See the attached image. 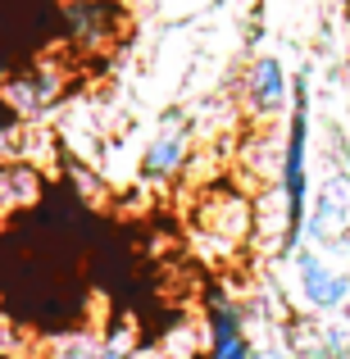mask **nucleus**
<instances>
[{"instance_id":"f257e3e1","label":"nucleus","mask_w":350,"mask_h":359,"mask_svg":"<svg viewBox=\"0 0 350 359\" xmlns=\"http://www.w3.org/2000/svg\"><path fill=\"white\" fill-rule=\"evenodd\" d=\"M282 187V255H296L305 245V214H309V78L300 73L291 82V123L278 159Z\"/></svg>"},{"instance_id":"f03ea898","label":"nucleus","mask_w":350,"mask_h":359,"mask_svg":"<svg viewBox=\"0 0 350 359\" xmlns=\"http://www.w3.org/2000/svg\"><path fill=\"white\" fill-rule=\"evenodd\" d=\"M196 237L205 245H219V255L245 250L255 237V201L236 187H214L196 205Z\"/></svg>"},{"instance_id":"7ed1b4c3","label":"nucleus","mask_w":350,"mask_h":359,"mask_svg":"<svg viewBox=\"0 0 350 359\" xmlns=\"http://www.w3.org/2000/svg\"><path fill=\"white\" fill-rule=\"evenodd\" d=\"M305 237L309 245H323V255L350 250V173L346 168H332L318 182L305 214Z\"/></svg>"},{"instance_id":"20e7f679","label":"nucleus","mask_w":350,"mask_h":359,"mask_svg":"<svg viewBox=\"0 0 350 359\" xmlns=\"http://www.w3.org/2000/svg\"><path fill=\"white\" fill-rule=\"evenodd\" d=\"M64 91H69V73L55 60H36L0 82V105L14 118H41L64 100Z\"/></svg>"},{"instance_id":"39448f33","label":"nucleus","mask_w":350,"mask_h":359,"mask_svg":"<svg viewBox=\"0 0 350 359\" xmlns=\"http://www.w3.org/2000/svg\"><path fill=\"white\" fill-rule=\"evenodd\" d=\"M291 264H296V291L309 314H337V309L350 305V273H342L323 250L300 245L291 255Z\"/></svg>"},{"instance_id":"423d86ee","label":"nucleus","mask_w":350,"mask_h":359,"mask_svg":"<svg viewBox=\"0 0 350 359\" xmlns=\"http://www.w3.org/2000/svg\"><path fill=\"white\" fill-rule=\"evenodd\" d=\"M64 36L73 50H109L123 36V5L119 0H64Z\"/></svg>"},{"instance_id":"0eeeda50","label":"nucleus","mask_w":350,"mask_h":359,"mask_svg":"<svg viewBox=\"0 0 350 359\" xmlns=\"http://www.w3.org/2000/svg\"><path fill=\"white\" fill-rule=\"evenodd\" d=\"M241 109L250 123H273L287 109V69L278 55H255L241 73Z\"/></svg>"},{"instance_id":"6e6552de","label":"nucleus","mask_w":350,"mask_h":359,"mask_svg":"<svg viewBox=\"0 0 350 359\" xmlns=\"http://www.w3.org/2000/svg\"><path fill=\"white\" fill-rule=\"evenodd\" d=\"M187 159H191V123L173 109V114H164L159 132L141 150V177L146 182H173L187 168Z\"/></svg>"},{"instance_id":"1a4fd4ad","label":"nucleus","mask_w":350,"mask_h":359,"mask_svg":"<svg viewBox=\"0 0 350 359\" xmlns=\"http://www.w3.org/2000/svg\"><path fill=\"white\" fill-rule=\"evenodd\" d=\"M205 327H210V346L205 355L210 359H255V346L241 327V314H236L232 300H210V314H205Z\"/></svg>"},{"instance_id":"9d476101","label":"nucleus","mask_w":350,"mask_h":359,"mask_svg":"<svg viewBox=\"0 0 350 359\" xmlns=\"http://www.w3.org/2000/svg\"><path fill=\"white\" fill-rule=\"evenodd\" d=\"M36 196H41L36 168L18 164V159H5V164H0V205H32Z\"/></svg>"},{"instance_id":"9b49d317","label":"nucleus","mask_w":350,"mask_h":359,"mask_svg":"<svg viewBox=\"0 0 350 359\" xmlns=\"http://www.w3.org/2000/svg\"><path fill=\"white\" fill-rule=\"evenodd\" d=\"M128 359H191V355H173V351H164V346H137Z\"/></svg>"}]
</instances>
